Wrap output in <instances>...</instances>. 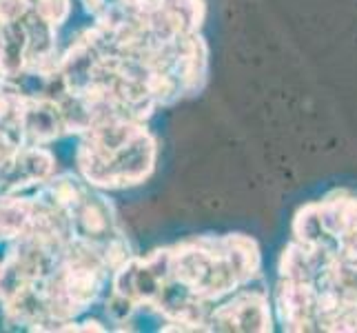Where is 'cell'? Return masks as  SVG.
<instances>
[{
	"instance_id": "1",
	"label": "cell",
	"mask_w": 357,
	"mask_h": 333,
	"mask_svg": "<svg viewBox=\"0 0 357 333\" xmlns=\"http://www.w3.org/2000/svg\"><path fill=\"white\" fill-rule=\"evenodd\" d=\"M211 331H271L273 309L268 295L260 289H238L229 298L213 304L208 316Z\"/></svg>"
},
{
	"instance_id": "2",
	"label": "cell",
	"mask_w": 357,
	"mask_h": 333,
	"mask_svg": "<svg viewBox=\"0 0 357 333\" xmlns=\"http://www.w3.org/2000/svg\"><path fill=\"white\" fill-rule=\"evenodd\" d=\"M275 318L287 331L317 329V287L311 282L278 280Z\"/></svg>"
},
{
	"instance_id": "3",
	"label": "cell",
	"mask_w": 357,
	"mask_h": 333,
	"mask_svg": "<svg viewBox=\"0 0 357 333\" xmlns=\"http://www.w3.org/2000/svg\"><path fill=\"white\" fill-rule=\"evenodd\" d=\"M33 9L54 27H60L71 14V0H36Z\"/></svg>"
}]
</instances>
